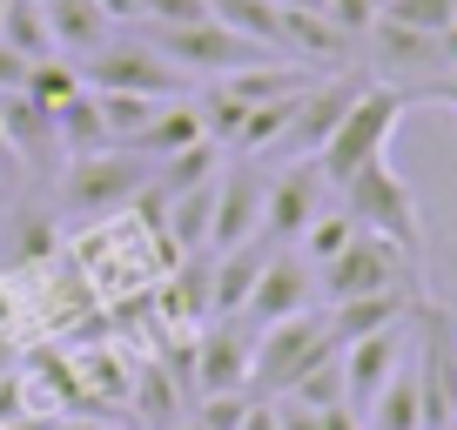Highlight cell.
Segmentation results:
<instances>
[{"instance_id":"52a82bcc","label":"cell","mask_w":457,"mask_h":430,"mask_svg":"<svg viewBox=\"0 0 457 430\" xmlns=\"http://www.w3.org/2000/svg\"><path fill=\"white\" fill-rule=\"evenodd\" d=\"M81 81L87 87H114V95H155V101H182L188 95V74L175 68L155 41H108L101 54L81 61Z\"/></svg>"},{"instance_id":"5bb4252c","label":"cell","mask_w":457,"mask_h":430,"mask_svg":"<svg viewBox=\"0 0 457 430\" xmlns=\"http://www.w3.org/2000/svg\"><path fill=\"white\" fill-rule=\"evenodd\" d=\"M417 302H424V283L417 289H377V296H350V302H323V330H329V343L343 350V343H357V336L411 323Z\"/></svg>"},{"instance_id":"8992f818","label":"cell","mask_w":457,"mask_h":430,"mask_svg":"<svg viewBox=\"0 0 457 430\" xmlns=\"http://www.w3.org/2000/svg\"><path fill=\"white\" fill-rule=\"evenodd\" d=\"M417 283H424V262H411L397 243H384V236H370V229H357V243L343 249L337 262H323V269H316L323 302L377 296V289H417Z\"/></svg>"},{"instance_id":"ba28073f","label":"cell","mask_w":457,"mask_h":430,"mask_svg":"<svg viewBox=\"0 0 457 430\" xmlns=\"http://www.w3.org/2000/svg\"><path fill=\"white\" fill-rule=\"evenodd\" d=\"M249 357H256V323L249 316H209V330L195 336L182 376L195 397H209V390H249Z\"/></svg>"},{"instance_id":"9c48e42d","label":"cell","mask_w":457,"mask_h":430,"mask_svg":"<svg viewBox=\"0 0 457 430\" xmlns=\"http://www.w3.org/2000/svg\"><path fill=\"white\" fill-rule=\"evenodd\" d=\"M323 209H329V182H323V169H316V155L289 161V169L270 182V195H262V243L289 249Z\"/></svg>"},{"instance_id":"ffe728a7","label":"cell","mask_w":457,"mask_h":430,"mask_svg":"<svg viewBox=\"0 0 457 430\" xmlns=\"http://www.w3.org/2000/svg\"><path fill=\"white\" fill-rule=\"evenodd\" d=\"M357 417H363V430H424V403H417V370L411 363H397L390 384L377 390Z\"/></svg>"},{"instance_id":"ac0fdd59","label":"cell","mask_w":457,"mask_h":430,"mask_svg":"<svg viewBox=\"0 0 457 430\" xmlns=\"http://www.w3.org/2000/svg\"><path fill=\"white\" fill-rule=\"evenodd\" d=\"M41 7H47V28H54V47L74 54V61L101 54V47L114 41V21L101 14L95 0H41Z\"/></svg>"},{"instance_id":"603a6c76","label":"cell","mask_w":457,"mask_h":430,"mask_svg":"<svg viewBox=\"0 0 457 430\" xmlns=\"http://www.w3.org/2000/svg\"><path fill=\"white\" fill-rule=\"evenodd\" d=\"M0 41L14 47V54H28V61H54L61 54L41 0H7V14H0Z\"/></svg>"},{"instance_id":"4dcf8cb0","label":"cell","mask_w":457,"mask_h":430,"mask_svg":"<svg viewBox=\"0 0 457 430\" xmlns=\"http://www.w3.org/2000/svg\"><path fill=\"white\" fill-rule=\"evenodd\" d=\"M243 417H249V390H209V397L195 403L202 430H243Z\"/></svg>"},{"instance_id":"f1b7e54d","label":"cell","mask_w":457,"mask_h":430,"mask_svg":"<svg viewBox=\"0 0 457 430\" xmlns=\"http://www.w3.org/2000/svg\"><path fill=\"white\" fill-rule=\"evenodd\" d=\"M384 21H403V28L444 34L457 28V0H384Z\"/></svg>"},{"instance_id":"d6986e66","label":"cell","mask_w":457,"mask_h":430,"mask_svg":"<svg viewBox=\"0 0 457 430\" xmlns=\"http://www.w3.org/2000/svg\"><path fill=\"white\" fill-rule=\"evenodd\" d=\"M195 142H209V135H202L195 101H175V108L162 101V115L129 142V155H142V161H169V155H182V148H195Z\"/></svg>"},{"instance_id":"d590c367","label":"cell","mask_w":457,"mask_h":430,"mask_svg":"<svg viewBox=\"0 0 457 430\" xmlns=\"http://www.w3.org/2000/svg\"><path fill=\"white\" fill-rule=\"evenodd\" d=\"M95 7H101L108 21H142V7H148V0H95Z\"/></svg>"},{"instance_id":"44dd1931","label":"cell","mask_w":457,"mask_h":430,"mask_svg":"<svg viewBox=\"0 0 457 430\" xmlns=\"http://www.w3.org/2000/svg\"><path fill=\"white\" fill-rule=\"evenodd\" d=\"M54 135H61V161H68V155H95V148H114L108 128H101L95 87H81L74 101H61V108H54Z\"/></svg>"},{"instance_id":"e575fe53","label":"cell","mask_w":457,"mask_h":430,"mask_svg":"<svg viewBox=\"0 0 457 430\" xmlns=\"http://www.w3.org/2000/svg\"><path fill=\"white\" fill-rule=\"evenodd\" d=\"M243 430H283V410H276V397H249Z\"/></svg>"},{"instance_id":"2e32d148","label":"cell","mask_w":457,"mask_h":430,"mask_svg":"<svg viewBox=\"0 0 457 430\" xmlns=\"http://www.w3.org/2000/svg\"><path fill=\"white\" fill-rule=\"evenodd\" d=\"M0 128H7V148H14V161H21V169H54V161H61L54 115H47V108L28 95V87L0 95Z\"/></svg>"},{"instance_id":"d4e9b609","label":"cell","mask_w":457,"mask_h":430,"mask_svg":"<svg viewBox=\"0 0 457 430\" xmlns=\"http://www.w3.org/2000/svg\"><path fill=\"white\" fill-rule=\"evenodd\" d=\"M95 108H101V128H108L114 148H129L135 135H142L148 121L162 115V101H155V95H114V87H95Z\"/></svg>"},{"instance_id":"4fadbf2b","label":"cell","mask_w":457,"mask_h":430,"mask_svg":"<svg viewBox=\"0 0 457 430\" xmlns=\"http://www.w3.org/2000/svg\"><path fill=\"white\" fill-rule=\"evenodd\" d=\"M357 87L363 81H350V74H337V81H310L296 95V115H289V128H283V142L270 148V155H296V161H310L316 148L329 142V128H337L343 121V108H350V101H357Z\"/></svg>"},{"instance_id":"74e56055","label":"cell","mask_w":457,"mask_h":430,"mask_svg":"<svg viewBox=\"0 0 457 430\" xmlns=\"http://www.w3.org/2000/svg\"><path fill=\"white\" fill-rule=\"evenodd\" d=\"M14 169H21V161H14V148H7V128H0V182H7Z\"/></svg>"},{"instance_id":"3957f363","label":"cell","mask_w":457,"mask_h":430,"mask_svg":"<svg viewBox=\"0 0 457 430\" xmlns=\"http://www.w3.org/2000/svg\"><path fill=\"white\" fill-rule=\"evenodd\" d=\"M337 202L350 209V222H357V229H370V236H384V243H397L411 262H424V256H430L417 188L403 182L397 169H390V155H384V161H370V169H357L350 182L337 188Z\"/></svg>"},{"instance_id":"7c38bea8","label":"cell","mask_w":457,"mask_h":430,"mask_svg":"<svg viewBox=\"0 0 457 430\" xmlns=\"http://www.w3.org/2000/svg\"><path fill=\"white\" fill-rule=\"evenodd\" d=\"M262 195H270V175H256L249 161L215 175V222H209V256L222 249H243L262 236Z\"/></svg>"},{"instance_id":"1f68e13d","label":"cell","mask_w":457,"mask_h":430,"mask_svg":"<svg viewBox=\"0 0 457 430\" xmlns=\"http://www.w3.org/2000/svg\"><path fill=\"white\" fill-rule=\"evenodd\" d=\"M142 410H148V424L155 430H169L175 424V384H169V370H142Z\"/></svg>"},{"instance_id":"f35d334b","label":"cell","mask_w":457,"mask_h":430,"mask_svg":"<svg viewBox=\"0 0 457 430\" xmlns=\"http://www.w3.org/2000/svg\"><path fill=\"white\" fill-rule=\"evenodd\" d=\"M276 7H310V14H323V0H276Z\"/></svg>"},{"instance_id":"8d00e7d4","label":"cell","mask_w":457,"mask_h":430,"mask_svg":"<svg viewBox=\"0 0 457 430\" xmlns=\"http://www.w3.org/2000/svg\"><path fill=\"white\" fill-rule=\"evenodd\" d=\"M417 101H444V108H457V68L444 74V81H430V87H424Z\"/></svg>"},{"instance_id":"5b68a950","label":"cell","mask_w":457,"mask_h":430,"mask_svg":"<svg viewBox=\"0 0 457 430\" xmlns=\"http://www.w3.org/2000/svg\"><path fill=\"white\" fill-rule=\"evenodd\" d=\"M329 330H323V310H303V316H283L270 330H256V357H249V397H283L310 363L329 357Z\"/></svg>"},{"instance_id":"e0dca14e","label":"cell","mask_w":457,"mask_h":430,"mask_svg":"<svg viewBox=\"0 0 457 430\" xmlns=\"http://www.w3.org/2000/svg\"><path fill=\"white\" fill-rule=\"evenodd\" d=\"M270 249L276 243H262V236H256V243L222 249V256H215V269H209V316H243V302H249V289H256Z\"/></svg>"},{"instance_id":"9a60e30c","label":"cell","mask_w":457,"mask_h":430,"mask_svg":"<svg viewBox=\"0 0 457 430\" xmlns=\"http://www.w3.org/2000/svg\"><path fill=\"white\" fill-rule=\"evenodd\" d=\"M337 363H343V403H350V410H363V403L390 384V370L403 363V323H397V330H377V336L343 343Z\"/></svg>"},{"instance_id":"cb8c5ba5","label":"cell","mask_w":457,"mask_h":430,"mask_svg":"<svg viewBox=\"0 0 457 430\" xmlns=\"http://www.w3.org/2000/svg\"><path fill=\"white\" fill-rule=\"evenodd\" d=\"M215 161H222V148H215V142H195V148H182V155L155 161V182H148V195L169 202V195H188V188L215 182Z\"/></svg>"},{"instance_id":"d6a6232c","label":"cell","mask_w":457,"mask_h":430,"mask_svg":"<svg viewBox=\"0 0 457 430\" xmlns=\"http://www.w3.org/2000/svg\"><path fill=\"white\" fill-rule=\"evenodd\" d=\"M215 7L209 0H148L142 21H155V28H195V21H209Z\"/></svg>"},{"instance_id":"277c9868","label":"cell","mask_w":457,"mask_h":430,"mask_svg":"<svg viewBox=\"0 0 457 430\" xmlns=\"http://www.w3.org/2000/svg\"><path fill=\"white\" fill-rule=\"evenodd\" d=\"M363 54H370V74L384 87H403V95L417 101L430 81H444V74L457 68V28L424 34V28H403V21L377 14V28L363 34Z\"/></svg>"},{"instance_id":"836d02e7","label":"cell","mask_w":457,"mask_h":430,"mask_svg":"<svg viewBox=\"0 0 457 430\" xmlns=\"http://www.w3.org/2000/svg\"><path fill=\"white\" fill-rule=\"evenodd\" d=\"M28 68H34L28 54H14V47L0 41V95H14V87H28Z\"/></svg>"},{"instance_id":"7402d4cb","label":"cell","mask_w":457,"mask_h":430,"mask_svg":"<svg viewBox=\"0 0 457 430\" xmlns=\"http://www.w3.org/2000/svg\"><path fill=\"white\" fill-rule=\"evenodd\" d=\"M209 7H215V21H222L228 34H243V41L283 54V7H276V0H209Z\"/></svg>"},{"instance_id":"83f0119b","label":"cell","mask_w":457,"mask_h":430,"mask_svg":"<svg viewBox=\"0 0 457 430\" xmlns=\"http://www.w3.org/2000/svg\"><path fill=\"white\" fill-rule=\"evenodd\" d=\"M283 403H303V410H329V403H343V363H337V350H329L323 363H310V370L283 390Z\"/></svg>"},{"instance_id":"8fae6325","label":"cell","mask_w":457,"mask_h":430,"mask_svg":"<svg viewBox=\"0 0 457 430\" xmlns=\"http://www.w3.org/2000/svg\"><path fill=\"white\" fill-rule=\"evenodd\" d=\"M303 310H323L316 269L296 256V249H270V262H262V276H256V289H249L243 316L256 323V330H270V323H283V316H303Z\"/></svg>"},{"instance_id":"4316f807","label":"cell","mask_w":457,"mask_h":430,"mask_svg":"<svg viewBox=\"0 0 457 430\" xmlns=\"http://www.w3.org/2000/svg\"><path fill=\"white\" fill-rule=\"evenodd\" d=\"M81 87H87V81H81V61H68V54H54V61H34V68H28V95L41 101L47 115H54L61 101H74Z\"/></svg>"},{"instance_id":"6da1fadb","label":"cell","mask_w":457,"mask_h":430,"mask_svg":"<svg viewBox=\"0 0 457 430\" xmlns=\"http://www.w3.org/2000/svg\"><path fill=\"white\" fill-rule=\"evenodd\" d=\"M411 115V95L403 87H384V81H363L357 101L343 108V121L329 128V142L316 148V169H323L329 188H343L357 169H370V161L390 155V135H397V121Z\"/></svg>"},{"instance_id":"484cf974","label":"cell","mask_w":457,"mask_h":430,"mask_svg":"<svg viewBox=\"0 0 457 430\" xmlns=\"http://www.w3.org/2000/svg\"><path fill=\"white\" fill-rule=\"evenodd\" d=\"M350 243H357V222H350V209L337 202V209H323V215H316V222H310V229H303L289 249H296L310 269H323V262H337Z\"/></svg>"},{"instance_id":"7a4b0ae2","label":"cell","mask_w":457,"mask_h":430,"mask_svg":"<svg viewBox=\"0 0 457 430\" xmlns=\"http://www.w3.org/2000/svg\"><path fill=\"white\" fill-rule=\"evenodd\" d=\"M155 182V161L129 155V148H95V155H68L61 161V209L81 222H114Z\"/></svg>"},{"instance_id":"f546056e","label":"cell","mask_w":457,"mask_h":430,"mask_svg":"<svg viewBox=\"0 0 457 430\" xmlns=\"http://www.w3.org/2000/svg\"><path fill=\"white\" fill-rule=\"evenodd\" d=\"M377 14H384V0H323V21H329L350 47H363V34L377 28Z\"/></svg>"},{"instance_id":"30bf717a","label":"cell","mask_w":457,"mask_h":430,"mask_svg":"<svg viewBox=\"0 0 457 430\" xmlns=\"http://www.w3.org/2000/svg\"><path fill=\"white\" fill-rule=\"evenodd\" d=\"M155 47L175 61L182 74H228V68H249V61H262L270 47H256V41H243V34H228L222 21H195V28H155Z\"/></svg>"}]
</instances>
